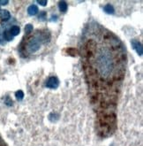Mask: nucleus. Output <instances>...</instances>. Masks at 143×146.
<instances>
[{"instance_id":"nucleus-13","label":"nucleus","mask_w":143,"mask_h":146,"mask_svg":"<svg viewBox=\"0 0 143 146\" xmlns=\"http://www.w3.org/2000/svg\"><path fill=\"white\" fill-rule=\"evenodd\" d=\"M37 4H39L42 6H46L48 4V1H46V0H44V1H37Z\"/></svg>"},{"instance_id":"nucleus-8","label":"nucleus","mask_w":143,"mask_h":146,"mask_svg":"<svg viewBox=\"0 0 143 146\" xmlns=\"http://www.w3.org/2000/svg\"><path fill=\"white\" fill-rule=\"evenodd\" d=\"M10 34L13 36H18L20 32V29L19 26H13V27L10 29L9 30Z\"/></svg>"},{"instance_id":"nucleus-5","label":"nucleus","mask_w":143,"mask_h":146,"mask_svg":"<svg viewBox=\"0 0 143 146\" xmlns=\"http://www.w3.org/2000/svg\"><path fill=\"white\" fill-rule=\"evenodd\" d=\"M39 9H38V6L36 5H31L28 8V13L30 16H35L38 13Z\"/></svg>"},{"instance_id":"nucleus-1","label":"nucleus","mask_w":143,"mask_h":146,"mask_svg":"<svg viewBox=\"0 0 143 146\" xmlns=\"http://www.w3.org/2000/svg\"><path fill=\"white\" fill-rule=\"evenodd\" d=\"M83 69L91 101L96 107L98 131L103 136L116 128V107L127 68L122 42L102 26L88 30L81 48Z\"/></svg>"},{"instance_id":"nucleus-3","label":"nucleus","mask_w":143,"mask_h":146,"mask_svg":"<svg viewBox=\"0 0 143 146\" xmlns=\"http://www.w3.org/2000/svg\"><path fill=\"white\" fill-rule=\"evenodd\" d=\"M45 86L49 89L56 90L59 86V80L57 76H50L45 82Z\"/></svg>"},{"instance_id":"nucleus-7","label":"nucleus","mask_w":143,"mask_h":146,"mask_svg":"<svg viewBox=\"0 0 143 146\" xmlns=\"http://www.w3.org/2000/svg\"><path fill=\"white\" fill-rule=\"evenodd\" d=\"M58 8H59V11L61 13H66L67 12V9H68V5L65 1H60L58 3Z\"/></svg>"},{"instance_id":"nucleus-15","label":"nucleus","mask_w":143,"mask_h":146,"mask_svg":"<svg viewBox=\"0 0 143 146\" xmlns=\"http://www.w3.org/2000/svg\"><path fill=\"white\" fill-rule=\"evenodd\" d=\"M8 3V1H0V5H7Z\"/></svg>"},{"instance_id":"nucleus-4","label":"nucleus","mask_w":143,"mask_h":146,"mask_svg":"<svg viewBox=\"0 0 143 146\" xmlns=\"http://www.w3.org/2000/svg\"><path fill=\"white\" fill-rule=\"evenodd\" d=\"M132 48L136 50V52L139 56H142V52H143V50H142V44L141 42L138 40H132Z\"/></svg>"},{"instance_id":"nucleus-11","label":"nucleus","mask_w":143,"mask_h":146,"mask_svg":"<svg viewBox=\"0 0 143 146\" xmlns=\"http://www.w3.org/2000/svg\"><path fill=\"white\" fill-rule=\"evenodd\" d=\"M15 98L18 100H22L24 98V92L22 90H17L15 92Z\"/></svg>"},{"instance_id":"nucleus-14","label":"nucleus","mask_w":143,"mask_h":146,"mask_svg":"<svg viewBox=\"0 0 143 146\" xmlns=\"http://www.w3.org/2000/svg\"><path fill=\"white\" fill-rule=\"evenodd\" d=\"M0 146H7L6 143H5V141L3 140V138L1 136H0Z\"/></svg>"},{"instance_id":"nucleus-9","label":"nucleus","mask_w":143,"mask_h":146,"mask_svg":"<svg viewBox=\"0 0 143 146\" xmlns=\"http://www.w3.org/2000/svg\"><path fill=\"white\" fill-rule=\"evenodd\" d=\"M103 11L108 13V14H113L115 10H114V7L111 5H106L104 7H103Z\"/></svg>"},{"instance_id":"nucleus-6","label":"nucleus","mask_w":143,"mask_h":146,"mask_svg":"<svg viewBox=\"0 0 143 146\" xmlns=\"http://www.w3.org/2000/svg\"><path fill=\"white\" fill-rule=\"evenodd\" d=\"M11 18V14L7 10H1L0 11V19L4 21H7Z\"/></svg>"},{"instance_id":"nucleus-10","label":"nucleus","mask_w":143,"mask_h":146,"mask_svg":"<svg viewBox=\"0 0 143 146\" xmlns=\"http://www.w3.org/2000/svg\"><path fill=\"white\" fill-rule=\"evenodd\" d=\"M4 38L6 40V41H12L13 39V36L10 34L9 30H6L4 32Z\"/></svg>"},{"instance_id":"nucleus-2","label":"nucleus","mask_w":143,"mask_h":146,"mask_svg":"<svg viewBox=\"0 0 143 146\" xmlns=\"http://www.w3.org/2000/svg\"><path fill=\"white\" fill-rule=\"evenodd\" d=\"M50 41V33L48 30H36L29 34L20 45V53L22 57H28L36 52Z\"/></svg>"},{"instance_id":"nucleus-12","label":"nucleus","mask_w":143,"mask_h":146,"mask_svg":"<svg viewBox=\"0 0 143 146\" xmlns=\"http://www.w3.org/2000/svg\"><path fill=\"white\" fill-rule=\"evenodd\" d=\"M33 29H34L33 25L28 24V25H26V27H25V33H26L27 35H29V34H31L33 32Z\"/></svg>"}]
</instances>
